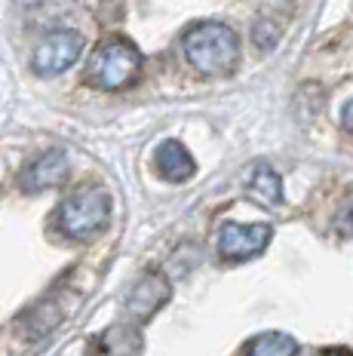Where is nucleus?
Returning <instances> with one entry per match:
<instances>
[{"instance_id":"nucleus-7","label":"nucleus","mask_w":353,"mask_h":356,"mask_svg":"<svg viewBox=\"0 0 353 356\" xmlns=\"http://www.w3.org/2000/svg\"><path fill=\"white\" fill-rule=\"evenodd\" d=\"M68 178V157L65 151H43L34 163H28L19 175V188L25 194H38V191H49V188H58V184Z\"/></svg>"},{"instance_id":"nucleus-2","label":"nucleus","mask_w":353,"mask_h":356,"mask_svg":"<svg viewBox=\"0 0 353 356\" xmlns=\"http://www.w3.org/2000/svg\"><path fill=\"white\" fill-rule=\"evenodd\" d=\"M185 56L200 74H227L240 58V40L224 22H197L185 34Z\"/></svg>"},{"instance_id":"nucleus-4","label":"nucleus","mask_w":353,"mask_h":356,"mask_svg":"<svg viewBox=\"0 0 353 356\" xmlns=\"http://www.w3.org/2000/svg\"><path fill=\"white\" fill-rule=\"evenodd\" d=\"M80 53H83V34L71 31V28H58L38 43L31 56V68L40 77H56V74L68 71L80 58Z\"/></svg>"},{"instance_id":"nucleus-5","label":"nucleus","mask_w":353,"mask_h":356,"mask_svg":"<svg viewBox=\"0 0 353 356\" xmlns=\"http://www.w3.org/2000/svg\"><path fill=\"white\" fill-rule=\"evenodd\" d=\"M274 227L270 225H240V221H224L218 227V255L224 261H249L261 255L270 246Z\"/></svg>"},{"instance_id":"nucleus-10","label":"nucleus","mask_w":353,"mask_h":356,"mask_svg":"<svg viewBox=\"0 0 353 356\" xmlns=\"http://www.w3.org/2000/svg\"><path fill=\"white\" fill-rule=\"evenodd\" d=\"M62 307H58L56 301H43L38 304L34 310H28L25 316L19 320V329L25 332V338H43V335H49V332L56 329L58 323H62Z\"/></svg>"},{"instance_id":"nucleus-6","label":"nucleus","mask_w":353,"mask_h":356,"mask_svg":"<svg viewBox=\"0 0 353 356\" xmlns=\"http://www.w3.org/2000/svg\"><path fill=\"white\" fill-rule=\"evenodd\" d=\"M172 298V286L160 270H145L142 277L132 283L126 295V314L136 323L154 320V314H160V307Z\"/></svg>"},{"instance_id":"nucleus-9","label":"nucleus","mask_w":353,"mask_h":356,"mask_svg":"<svg viewBox=\"0 0 353 356\" xmlns=\"http://www.w3.org/2000/svg\"><path fill=\"white\" fill-rule=\"evenodd\" d=\"M154 166H157V172L166 178V181H188V178H194L197 172V163L190 157V151L181 142H175V138H166L163 145L157 147V154H154Z\"/></svg>"},{"instance_id":"nucleus-12","label":"nucleus","mask_w":353,"mask_h":356,"mask_svg":"<svg viewBox=\"0 0 353 356\" xmlns=\"http://www.w3.org/2000/svg\"><path fill=\"white\" fill-rule=\"evenodd\" d=\"M249 191H252V197H258L261 203H268V206H274L283 200V181H279V175L268 166V163H258V166H255Z\"/></svg>"},{"instance_id":"nucleus-15","label":"nucleus","mask_w":353,"mask_h":356,"mask_svg":"<svg viewBox=\"0 0 353 356\" xmlns=\"http://www.w3.org/2000/svg\"><path fill=\"white\" fill-rule=\"evenodd\" d=\"M322 356H353L350 350H344V347H332V350H326Z\"/></svg>"},{"instance_id":"nucleus-3","label":"nucleus","mask_w":353,"mask_h":356,"mask_svg":"<svg viewBox=\"0 0 353 356\" xmlns=\"http://www.w3.org/2000/svg\"><path fill=\"white\" fill-rule=\"evenodd\" d=\"M108 218H111V197L99 184L74 188L56 209L58 234L71 236V240H90V236L101 234L108 227Z\"/></svg>"},{"instance_id":"nucleus-11","label":"nucleus","mask_w":353,"mask_h":356,"mask_svg":"<svg viewBox=\"0 0 353 356\" xmlns=\"http://www.w3.org/2000/svg\"><path fill=\"white\" fill-rule=\"evenodd\" d=\"M298 341L286 332H264L246 347V356H295Z\"/></svg>"},{"instance_id":"nucleus-13","label":"nucleus","mask_w":353,"mask_h":356,"mask_svg":"<svg viewBox=\"0 0 353 356\" xmlns=\"http://www.w3.org/2000/svg\"><path fill=\"white\" fill-rule=\"evenodd\" d=\"M335 227H338V234H344V236H353V200L347 206H344L341 212H338V218H335Z\"/></svg>"},{"instance_id":"nucleus-8","label":"nucleus","mask_w":353,"mask_h":356,"mask_svg":"<svg viewBox=\"0 0 353 356\" xmlns=\"http://www.w3.org/2000/svg\"><path fill=\"white\" fill-rule=\"evenodd\" d=\"M90 356H145V335L138 325L114 323L90 341Z\"/></svg>"},{"instance_id":"nucleus-14","label":"nucleus","mask_w":353,"mask_h":356,"mask_svg":"<svg viewBox=\"0 0 353 356\" xmlns=\"http://www.w3.org/2000/svg\"><path fill=\"white\" fill-rule=\"evenodd\" d=\"M344 129L353 132V99L344 105Z\"/></svg>"},{"instance_id":"nucleus-1","label":"nucleus","mask_w":353,"mask_h":356,"mask_svg":"<svg viewBox=\"0 0 353 356\" xmlns=\"http://www.w3.org/2000/svg\"><path fill=\"white\" fill-rule=\"evenodd\" d=\"M142 77V53L126 37H108L92 49L83 71V83L101 92L126 89Z\"/></svg>"}]
</instances>
